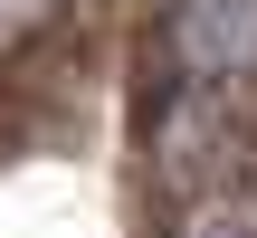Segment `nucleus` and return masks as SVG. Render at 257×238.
<instances>
[{"instance_id": "f257e3e1", "label": "nucleus", "mask_w": 257, "mask_h": 238, "mask_svg": "<svg viewBox=\"0 0 257 238\" xmlns=\"http://www.w3.org/2000/svg\"><path fill=\"white\" fill-rule=\"evenodd\" d=\"M172 238H248V219H238L229 200H200V210H191V219H181Z\"/></svg>"}, {"instance_id": "f03ea898", "label": "nucleus", "mask_w": 257, "mask_h": 238, "mask_svg": "<svg viewBox=\"0 0 257 238\" xmlns=\"http://www.w3.org/2000/svg\"><path fill=\"white\" fill-rule=\"evenodd\" d=\"M10 10H29V0H0V19H10Z\"/></svg>"}]
</instances>
